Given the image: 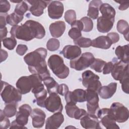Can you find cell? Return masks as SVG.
I'll return each instance as SVG.
<instances>
[{
	"label": "cell",
	"instance_id": "1",
	"mask_svg": "<svg viewBox=\"0 0 129 129\" xmlns=\"http://www.w3.org/2000/svg\"><path fill=\"white\" fill-rule=\"evenodd\" d=\"M10 34L12 37L28 41L34 38H43L45 35V30L40 23L29 20L21 25L12 27Z\"/></svg>",
	"mask_w": 129,
	"mask_h": 129
},
{
	"label": "cell",
	"instance_id": "2",
	"mask_svg": "<svg viewBox=\"0 0 129 129\" xmlns=\"http://www.w3.org/2000/svg\"><path fill=\"white\" fill-rule=\"evenodd\" d=\"M47 62L50 70L58 78L63 79L69 76L70 70L64 63L63 59L60 56L57 54L51 55Z\"/></svg>",
	"mask_w": 129,
	"mask_h": 129
},
{
	"label": "cell",
	"instance_id": "3",
	"mask_svg": "<svg viewBox=\"0 0 129 129\" xmlns=\"http://www.w3.org/2000/svg\"><path fill=\"white\" fill-rule=\"evenodd\" d=\"M42 84V80L37 74H32L29 76H22L16 82L17 89L22 94H26L33 88Z\"/></svg>",
	"mask_w": 129,
	"mask_h": 129
},
{
	"label": "cell",
	"instance_id": "4",
	"mask_svg": "<svg viewBox=\"0 0 129 129\" xmlns=\"http://www.w3.org/2000/svg\"><path fill=\"white\" fill-rule=\"evenodd\" d=\"M46 56L47 50L44 48L40 47L27 53L24 57V60L28 65V69L35 68L46 64Z\"/></svg>",
	"mask_w": 129,
	"mask_h": 129
},
{
	"label": "cell",
	"instance_id": "5",
	"mask_svg": "<svg viewBox=\"0 0 129 129\" xmlns=\"http://www.w3.org/2000/svg\"><path fill=\"white\" fill-rule=\"evenodd\" d=\"M1 96L6 104L18 103L22 99V94L9 83L1 81Z\"/></svg>",
	"mask_w": 129,
	"mask_h": 129
},
{
	"label": "cell",
	"instance_id": "6",
	"mask_svg": "<svg viewBox=\"0 0 129 129\" xmlns=\"http://www.w3.org/2000/svg\"><path fill=\"white\" fill-rule=\"evenodd\" d=\"M109 109V113L113 119L119 123L125 122L128 118V109L119 102L113 103Z\"/></svg>",
	"mask_w": 129,
	"mask_h": 129
},
{
	"label": "cell",
	"instance_id": "7",
	"mask_svg": "<svg viewBox=\"0 0 129 129\" xmlns=\"http://www.w3.org/2000/svg\"><path fill=\"white\" fill-rule=\"evenodd\" d=\"M95 57L92 53L86 52L78 58L71 60L70 62V67L77 71H82L90 67Z\"/></svg>",
	"mask_w": 129,
	"mask_h": 129
},
{
	"label": "cell",
	"instance_id": "8",
	"mask_svg": "<svg viewBox=\"0 0 129 129\" xmlns=\"http://www.w3.org/2000/svg\"><path fill=\"white\" fill-rule=\"evenodd\" d=\"M82 84L87 89L98 92L101 87L99 77L90 70H87L82 73Z\"/></svg>",
	"mask_w": 129,
	"mask_h": 129
},
{
	"label": "cell",
	"instance_id": "9",
	"mask_svg": "<svg viewBox=\"0 0 129 129\" xmlns=\"http://www.w3.org/2000/svg\"><path fill=\"white\" fill-rule=\"evenodd\" d=\"M44 107L48 111L52 113L61 112L63 106L60 97L56 93L49 94V96L46 98L45 101Z\"/></svg>",
	"mask_w": 129,
	"mask_h": 129
},
{
	"label": "cell",
	"instance_id": "10",
	"mask_svg": "<svg viewBox=\"0 0 129 129\" xmlns=\"http://www.w3.org/2000/svg\"><path fill=\"white\" fill-rule=\"evenodd\" d=\"M86 92L88 113L95 114L99 109L98 92L94 90L87 89L86 90Z\"/></svg>",
	"mask_w": 129,
	"mask_h": 129
},
{
	"label": "cell",
	"instance_id": "11",
	"mask_svg": "<svg viewBox=\"0 0 129 129\" xmlns=\"http://www.w3.org/2000/svg\"><path fill=\"white\" fill-rule=\"evenodd\" d=\"M97 117L101 120L102 125L107 129L119 128L116 121L110 115L109 108L99 109L97 111Z\"/></svg>",
	"mask_w": 129,
	"mask_h": 129
},
{
	"label": "cell",
	"instance_id": "12",
	"mask_svg": "<svg viewBox=\"0 0 129 129\" xmlns=\"http://www.w3.org/2000/svg\"><path fill=\"white\" fill-rule=\"evenodd\" d=\"M111 73L114 80L120 81L128 76V63H125L121 60L114 63Z\"/></svg>",
	"mask_w": 129,
	"mask_h": 129
},
{
	"label": "cell",
	"instance_id": "13",
	"mask_svg": "<svg viewBox=\"0 0 129 129\" xmlns=\"http://www.w3.org/2000/svg\"><path fill=\"white\" fill-rule=\"evenodd\" d=\"M31 106L27 104H24L21 105L19 108V111L16 114V121L20 125L25 127L28 121L29 116L32 112Z\"/></svg>",
	"mask_w": 129,
	"mask_h": 129
},
{
	"label": "cell",
	"instance_id": "14",
	"mask_svg": "<svg viewBox=\"0 0 129 129\" xmlns=\"http://www.w3.org/2000/svg\"><path fill=\"white\" fill-rule=\"evenodd\" d=\"M64 97L67 103L83 102L86 101V92L81 89H77L73 91H69Z\"/></svg>",
	"mask_w": 129,
	"mask_h": 129
},
{
	"label": "cell",
	"instance_id": "15",
	"mask_svg": "<svg viewBox=\"0 0 129 129\" xmlns=\"http://www.w3.org/2000/svg\"><path fill=\"white\" fill-rule=\"evenodd\" d=\"M63 10V5L59 1H51L48 6V15L52 19H58L60 18L62 16Z\"/></svg>",
	"mask_w": 129,
	"mask_h": 129
},
{
	"label": "cell",
	"instance_id": "16",
	"mask_svg": "<svg viewBox=\"0 0 129 129\" xmlns=\"http://www.w3.org/2000/svg\"><path fill=\"white\" fill-rule=\"evenodd\" d=\"M80 123L83 128L86 129H100L98 117L95 114L87 113L80 119Z\"/></svg>",
	"mask_w": 129,
	"mask_h": 129
},
{
	"label": "cell",
	"instance_id": "17",
	"mask_svg": "<svg viewBox=\"0 0 129 129\" xmlns=\"http://www.w3.org/2000/svg\"><path fill=\"white\" fill-rule=\"evenodd\" d=\"M29 3L31 7L29 9L31 13L36 17H39L43 13L44 9H45L47 5L51 1H42V0H31L27 1Z\"/></svg>",
	"mask_w": 129,
	"mask_h": 129
},
{
	"label": "cell",
	"instance_id": "18",
	"mask_svg": "<svg viewBox=\"0 0 129 129\" xmlns=\"http://www.w3.org/2000/svg\"><path fill=\"white\" fill-rule=\"evenodd\" d=\"M64 121V116L61 112H55L47 118L45 122L46 129H56L59 128Z\"/></svg>",
	"mask_w": 129,
	"mask_h": 129
},
{
	"label": "cell",
	"instance_id": "19",
	"mask_svg": "<svg viewBox=\"0 0 129 129\" xmlns=\"http://www.w3.org/2000/svg\"><path fill=\"white\" fill-rule=\"evenodd\" d=\"M65 108L68 116L76 119H80L87 113L85 110L79 108L76 104L73 103H67L65 106Z\"/></svg>",
	"mask_w": 129,
	"mask_h": 129
},
{
	"label": "cell",
	"instance_id": "20",
	"mask_svg": "<svg viewBox=\"0 0 129 129\" xmlns=\"http://www.w3.org/2000/svg\"><path fill=\"white\" fill-rule=\"evenodd\" d=\"M30 115L34 127L40 128L43 126L45 121L46 114L42 110L37 108H34L32 110Z\"/></svg>",
	"mask_w": 129,
	"mask_h": 129
},
{
	"label": "cell",
	"instance_id": "21",
	"mask_svg": "<svg viewBox=\"0 0 129 129\" xmlns=\"http://www.w3.org/2000/svg\"><path fill=\"white\" fill-rule=\"evenodd\" d=\"M81 52V49L78 46L68 45L63 47L60 53L62 54L65 58L72 60L79 57Z\"/></svg>",
	"mask_w": 129,
	"mask_h": 129
},
{
	"label": "cell",
	"instance_id": "22",
	"mask_svg": "<svg viewBox=\"0 0 129 129\" xmlns=\"http://www.w3.org/2000/svg\"><path fill=\"white\" fill-rule=\"evenodd\" d=\"M32 93L34 94L37 104L41 107H44L45 101L47 98V91L44 89L42 84L38 85L31 90Z\"/></svg>",
	"mask_w": 129,
	"mask_h": 129
},
{
	"label": "cell",
	"instance_id": "23",
	"mask_svg": "<svg viewBox=\"0 0 129 129\" xmlns=\"http://www.w3.org/2000/svg\"><path fill=\"white\" fill-rule=\"evenodd\" d=\"M114 22V19L101 16L97 19V28L101 33L108 32L112 28Z\"/></svg>",
	"mask_w": 129,
	"mask_h": 129
},
{
	"label": "cell",
	"instance_id": "24",
	"mask_svg": "<svg viewBox=\"0 0 129 129\" xmlns=\"http://www.w3.org/2000/svg\"><path fill=\"white\" fill-rule=\"evenodd\" d=\"M117 89V83H110L107 86H101L98 90V94L102 99L110 98L115 93Z\"/></svg>",
	"mask_w": 129,
	"mask_h": 129
},
{
	"label": "cell",
	"instance_id": "25",
	"mask_svg": "<svg viewBox=\"0 0 129 129\" xmlns=\"http://www.w3.org/2000/svg\"><path fill=\"white\" fill-rule=\"evenodd\" d=\"M49 29L52 37L58 38L63 34L66 30V24L63 21H56L50 25Z\"/></svg>",
	"mask_w": 129,
	"mask_h": 129
},
{
	"label": "cell",
	"instance_id": "26",
	"mask_svg": "<svg viewBox=\"0 0 129 129\" xmlns=\"http://www.w3.org/2000/svg\"><path fill=\"white\" fill-rule=\"evenodd\" d=\"M112 43L107 36H100L92 40L91 46L104 49H109Z\"/></svg>",
	"mask_w": 129,
	"mask_h": 129
},
{
	"label": "cell",
	"instance_id": "27",
	"mask_svg": "<svg viewBox=\"0 0 129 129\" xmlns=\"http://www.w3.org/2000/svg\"><path fill=\"white\" fill-rule=\"evenodd\" d=\"M72 28L68 32L69 36L74 40L78 39L82 36L81 31L83 29V24L80 20H76L72 25Z\"/></svg>",
	"mask_w": 129,
	"mask_h": 129
},
{
	"label": "cell",
	"instance_id": "28",
	"mask_svg": "<svg viewBox=\"0 0 129 129\" xmlns=\"http://www.w3.org/2000/svg\"><path fill=\"white\" fill-rule=\"evenodd\" d=\"M102 4L101 1L93 0L91 1L89 5L87 16L92 19H96L99 15V8Z\"/></svg>",
	"mask_w": 129,
	"mask_h": 129
},
{
	"label": "cell",
	"instance_id": "29",
	"mask_svg": "<svg viewBox=\"0 0 129 129\" xmlns=\"http://www.w3.org/2000/svg\"><path fill=\"white\" fill-rule=\"evenodd\" d=\"M128 48V44H126L123 46L119 45L115 50V53L117 58L125 63H128L129 61Z\"/></svg>",
	"mask_w": 129,
	"mask_h": 129
},
{
	"label": "cell",
	"instance_id": "30",
	"mask_svg": "<svg viewBox=\"0 0 129 129\" xmlns=\"http://www.w3.org/2000/svg\"><path fill=\"white\" fill-rule=\"evenodd\" d=\"M99 10L102 14V16L111 19H114L115 11L114 9L107 3H102L99 7Z\"/></svg>",
	"mask_w": 129,
	"mask_h": 129
},
{
	"label": "cell",
	"instance_id": "31",
	"mask_svg": "<svg viewBox=\"0 0 129 129\" xmlns=\"http://www.w3.org/2000/svg\"><path fill=\"white\" fill-rule=\"evenodd\" d=\"M43 81L49 94L52 93H56L57 94V90L59 84L53 78L51 77L50 76L44 79Z\"/></svg>",
	"mask_w": 129,
	"mask_h": 129
},
{
	"label": "cell",
	"instance_id": "32",
	"mask_svg": "<svg viewBox=\"0 0 129 129\" xmlns=\"http://www.w3.org/2000/svg\"><path fill=\"white\" fill-rule=\"evenodd\" d=\"M116 29L118 32L123 34L124 38L128 41L129 26L127 22L124 20H119L117 23Z\"/></svg>",
	"mask_w": 129,
	"mask_h": 129
},
{
	"label": "cell",
	"instance_id": "33",
	"mask_svg": "<svg viewBox=\"0 0 129 129\" xmlns=\"http://www.w3.org/2000/svg\"><path fill=\"white\" fill-rule=\"evenodd\" d=\"M23 18L24 16H20L14 12L11 14L7 15L6 21L8 24L13 27L18 25V24L22 21Z\"/></svg>",
	"mask_w": 129,
	"mask_h": 129
},
{
	"label": "cell",
	"instance_id": "34",
	"mask_svg": "<svg viewBox=\"0 0 129 129\" xmlns=\"http://www.w3.org/2000/svg\"><path fill=\"white\" fill-rule=\"evenodd\" d=\"M18 103H10L6 104V106L3 110L4 114L8 117H11L17 113Z\"/></svg>",
	"mask_w": 129,
	"mask_h": 129
},
{
	"label": "cell",
	"instance_id": "35",
	"mask_svg": "<svg viewBox=\"0 0 129 129\" xmlns=\"http://www.w3.org/2000/svg\"><path fill=\"white\" fill-rule=\"evenodd\" d=\"M74 43L76 45L80 47L87 48L91 46L92 40L89 38L81 37L78 39L74 40Z\"/></svg>",
	"mask_w": 129,
	"mask_h": 129
},
{
	"label": "cell",
	"instance_id": "36",
	"mask_svg": "<svg viewBox=\"0 0 129 129\" xmlns=\"http://www.w3.org/2000/svg\"><path fill=\"white\" fill-rule=\"evenodd\" d=\"M106 62L100 58H95L90 67L98 73H101Z\"/></svg>",
	"mask_w": 129,
	"mask_h": 129
},
{
	"label": "cell",
	"instance_id": "37",
	"mask_svg": "<svg viewBox=\"0 0 129 129\" xmlns=\"http://www.w3.org/2000/svg\"><path fill=\"white\" fill-rule=\"evenodd\" d=\"M3 45L9 50H13L17 44V40L14 37L5 38L2 40Z\"/></svg>",
	"mask_w": 129,
	"mask_h": 129
},
{
	"label": "cell",
	"instance_id": "38",
	"mask_svg": "<svg viewBox=\"0 0 129 129\" xmlns=\"http://www.w3.org/2000/svg\"><path fill=\"white\" fill-rule=\"evenodd\" d=\"M28 10V6L25 1H22L18 4L14 10V12L20 16H23Z\"/></svg>",
	"mask_w": 129,
	"mask_h": 129
},
{
	"label": "cell",
	"instance_id": "39",
	"mask_svg": "<svg viewBox=\"0 0 129 129\" xmlns=\"http://www.w3.org/2000/svg\"><path fill=\"white\" fill-rule=\"evenodd\" d=\"M83 24V31L85 32H90L93 28V23L92 20L88 17H84L80 20Z\"/></svg>",
	"mask_w": 129,
	"mask_h": 129
},
{
	"label": "cell",
	"instance_id": "40",
	"mask_svg": "<svg viewBox=\"0 0 129 129\" xmlns=\"http://www.w3.org/2000/svg\"><path fill=\"white\" fill-rule=\"evenodd\" d=\"M60 46V43L58 39L55 38L49 39L46 43L47 49L51 51H54L57 50Z\"/></svg>",
	"mask_w": 129,
	"mask_h": 129
},
{
	"label": "cell",
	"instance_id": "41",
	"mask_svg": "<svg viewBox=\"0 0 129 129\" xmlns=\"http://www.w3.org/2000/svg\"><path fill=\"white\" fill-rule=\"evenodd\" d=\"M64 18L66 21L70 25H72L76 20V14L74 10H67L64 14Z\"/></svg>",
	"mask_w": 129,
	"mask_h": 129
},
{
	"label": "cell",
	"instance_id": "42",
	"mask_svg": "<svg viewBox=\"0 0 129 129\" xmlns=\"http://www.w3.org/2000/svg\"><path fill=\"white\" fill-rule=\"evenodd\" d=\"M9 117H7L2 110L0 111V127L2 129H6L10 127V122L8 119Z\"/></svg>",
	"mask_w": 129,
	"mask_h": 129
},
{
	"label": "cell",
	"instance_id": "43",
	"mask_svg": "<svg viewBox=\"0 0 129 129\" xmlns=\"http://www.w3.org/2000/svg\"><path fill=\"white\" fill-rule=\"evenodd\" d=\"M10 4L6 0L0 1V12L1 13H7L10 9Z\"/></svg>",
	"mask_w": 129,
	"mask_h": 129
},
{
	"label": "cell",
	"instance_id": "44",
	"mask_svg": "<svg viewBox=\"0 0 129 129\" xmlns=\"http://www.w3.org/2000/svg\"><path fill=\"white\" fill-rule=\"evenodd\" d=\"M119 82L121 84V88L122 91L124 93L128 94V76L123 78L119 81Z\"/></svg>",
	"mask_w": 129,
	"mask_h": 129
},
{
	"label": "cell",
	"instance_id": "45",
	"mask_svg": "<svg viewBox=\"0 0 129 129\" xmlns=\"http://www.w3.org/2000/svg\"><path fill=\"white\" fill-rule=\"evenodd\" d=\"M113 64H114V63L113 62V61H109L108 62H106L103 69V71H102L103 74L104 75H106L110 73L113 68Z\"/></svg>",
	"mask_w": 129,
	"mask_h": 129
},
{
	"label": "cell",
	"instance_id": "46",
	"mask_svg": "<svg viewBox=\"0 0 129 129\" xmlns=\"http://www.w3.org/2000/svg\"><path fill=\"white\" fill-rule=\"evenodd\" d=\"M69 91V87H68V86L65 84H61L60 85H59L58 86L57 93L61 96H64Z\"/></svg>",
	"mask_w": 129,
	"mask_h": 129
},
{
	"label": "cell",
	"instance_id": "47",
	"mask_svg": "<svg viewBox=\"0 0 129 129\" xmlns=\"http://www.w3.org/2000/svg\"><path fill=\"white\" fill-rule=\"evenodd\" d=\"M27 50L28 47L26 45L19 44L16 48V51L18 54L22 56L26 52Z\"/></svg>",
	"mask_w": 129,
	"mask_h": 129
},
{
	"label": "cell",
	"instance_id": "48",
	"mask_svg": "<svg viewBox=\"0 0 129 129\" xmlns=\"http://www.w3.org/2000/svg\"><path fill=\"white\" fill-rule=\"evenodd\" d=\"M110 39L112 43H116L119 40V36L118 33L116 32H110L106 35Z\"/></svg>",
	"mask_w": 129,
	"mask_h": 129
},
{
	"label": "cell",
	"instance_id": "49",
	"mask_svg": "<svg viewBox=\"0 0 129 129\" xmlns=\"http://www.w3.org/2000/svg\"><path fill=\"white\" fill-rule=\"evenodd\" d=\"M115 2L120 4L118 9L120 11H124L128 9L129 6V2L127 1H115Z\"/></svg>",
	"mask_w": 129,
	"mask_h": 129
},
{
	"label": "cell",
	"instance_id": "50",
	"mask_svg": "<svg viewBox=\"0 0 129 129\" xmlns=\"http://www.w3.org/2000/svg\"><path fill=\"white\" fill-rule=\"evenodd\" d=\"M7 15H1V22H0V29L6 27L7 21H6V17Z\"/></svg>",
	"mask_w": 129,
	"mask_h": 129
},
{
	"label": "cell",
	"instance_id": "51",
	"mask_svg": "<svg viewBox=\"0 0 129 129\" xmlns=\"http://www.w3.org/2000/svg\"><path fill=\"white\" fill-rule=\"evenodd\" d=\"M0 32H1V40L2 41V40L6 38V37L7 36V33H8V30H7V27H5L4 28H1L0 29Z\"/></svg>",
	"mask_w": 129,
	"mask_h": 129
},
{
	"label": "cell",
	"instance_id": "52",
	"mask_svg": "<svg viewBox=\"0 0 129 129\" xmlns=\"http://www.w3.org/2000/svg\"><path fill=\"white\" fill-rule=\"evenodd\" d=\"M25 127L20 125V124H19L15 120H14V121H13L10 125V128H24Z\"/></svg>",
	"mask_w": 129,
	"mask_h": 129
},
{
	"label": "cell",
	"instance_id": "53",
	"mask_svg": "<svg viewBox=\"0 0 129 129\" xmlns=\"http://www.w3.org/2000/svg\"><path fill=\"white\" fill-rule=\"evenodd\" d=\"M8 54L7 52L3 49H1V62L5 61L8 57Z\"/></svg>",
	"mask_w": 129,
	"mask_h": 129
}]
</instances>
